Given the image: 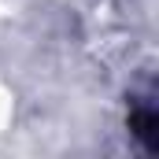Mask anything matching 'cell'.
Listing matches in <instances>:
<instances>
[{
	"label": "cell",
	"instance_id": "1",
	"mask_svg": "<svg viewBox=\"0 0 159 159\" xmlns=\"http://www.w3.org/2000/svg\"><path fill=\"white\" fill-rule=\"evenodd\" d=\"M133 133L148 144V148H156V115L152 111H141V115H133Z\"/></svg>",
	"mask_w": 159,
	"mask_h": 159
}]
</instances>
